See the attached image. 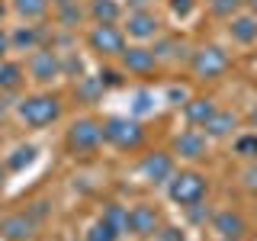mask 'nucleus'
<instances>
[{
    "instance_id": "f257e3e1",
    "label": "nucleus",
    "mask_w": 257,
    "mask_h": 241,
    "mask_svg": "<svg viewBox=\"0 0 257 241\" xmlns=\"http://www.w3.org/2000/svg\"><path fill=\"white\" fill-rule=\"evenodd\" d=\"M16 116H20L29 129H45L61 116V100L55 93H32L26 100H20Z\"/></svg>"
},
{
    "instance_id": "f03ea898",
    "label": "nucleus",
    "mask_w": 257,
    "mask_h": 241,
    "mask_svg": "<svg viewBox=\"0 0 257 241\" xmlns=\"http://www.w3.org/2000/svg\"><path fill=\"white\" fill-rule=\"evenodd\" d=\"M206 190H209V183L199 171H180L167 180V196H171L177 206H187V209L203 203Z\"/></svg>"
},
{
    "instance_id": "7ed1b4c3",
    "label": "nucleus",
    "mask_w": 257,
    "mask_h": 241,
    "mask_svg": "<svg viewBox=\"0 0 257 241\" xmlns=\"http://www.w3.org/2000/svg\"><path fill=\"white\" fill-rule=\"evenodd\" d=\"M145 139V129L139 119H128V116H109L103 123V142H109L112 148L119 151H132L139 148Z\"/></svg>"
},
{
    "instance_id": "20e7f679",
    "label": "nucleus",
    "mask_w": 257,
    "mask_h": 241,
    "mask_svg": "<svg viewBox=\"0 0 257 241\" xmlns=\"http://www.w3.org/2000/svg\"><path fill=\"white\" fill-rule=\"evenodd\" d=\"M64 145H68L71 155H93L103 145V123H96V119H77V123H71L68 135H64Z\"/></svg>"
},
{
    "instance_id": "39448f33",
    "label": "nucleus",
    "mask_w": 257,
    "mask_h": 241,
    "mask_svg": "<svg viewBox=\"0 0 257 241\" xmlns=\"http://www.w3.org/2000/svg\"><path fill=\"white\" fill-rule=\"evenodd\" d=\"M87 42L100 58H116L125 52V32L116 29V23H96L87 36Z\"/></svg>"
},
{
    "instance_id": "423d86ee",
    "label": "nucleus",
    "mask_w": 257,
    "mask_h": 241,
    "mask_svg": "<svg viewBox=\"0 0 257 241\" xmlns=\"http://www.w3.org/2000/svg\"><path fill=\"white\" fill-rule=\"evenodd\" d=\"M228 71V55L222 52L219 45H206L193 55V74L199 80H215Z\"/></svg>"
},
{
    "instance_id": "0eeeda50",
    "label": "nucleus",
    "mask_w": 257,
    "mask_h": 241,
    "mask_svg": "<svg viewBox=\"0 0 257 241\" xmlns=\"http://www.w3.org/2000/svg\"><path fill=\"white\" fill-rule=\"evenodd\" d=\"M36 235V219L29 212H10L0 219V238L4 241H32Z\"/></svg>"
},
{
    "instance_id": "6e6552de",
    "label": "nucleus",
    "mask_w": 257,
    "mask_h": 241,
    "mask_svg": "<svg viewBox=\"0 0 257 241\" xmlns=\"http://www.w3.org/2000/svg\"><path fill=\"white\" fill-rule=\"evenodd\" d=\"M61 74V61L58 55L52 52V48H36L29 58V77L39 80V84H48V80H55Z\"/></svg>"
},
{
    "instance_id": "1a4fd4ad",
    "label": "nucleus",
    "mask_w": 257,
    "mask_h": 241,
    "mask_svg": "<svg viewBox=\"0 0 257 241\" xmlns=\"http://www.w3.org/2000/svg\"><path fill=\"white\" fill-rule=\"evenodd\" d=\"M142 174L148 183H167L174 177V158L164 155V151H151L142 161Z\"/></svg>"
},
{
    "instance_id": "9d476101",
    "label": "nucleus",
    "mask_w": 257,
    "mask_h": 241,
    "mask_svg": "<svg viewBox=\"0 0 257 241\" xmlns=\"http://www.w3.org/2000/svg\"><path fill=\"white\" fill-rule=\"evenodd\" d=\"M128 231L139 238H148L158 231V209L148 206V203H139L128 209Z\"/></svg>"
},
{
    "instance_id": "9b49d317",
    "label": "nucleus",
    "mask_w": 257,
    "mask_h": 241,
    "mask_svg": "<svg viewBox=\"0 0 257 241\" xmlns=\"http://www.w3.org/2000/svg\"><path fill=\"white\" fill-rule=\"evenodd\" d=\"M119 58H122V68H125V71H132V74H151V71L158 68L155 52H151V48H142V45L125 48Z\"/></svg>"
},
{
    "instance_id": "f8f14e48",
    "label": "nucleus",
    "mask_w": 257,
    "mask_h": 241,
    "mask_svg": "<svg viewBox=\"0 0 257 241\" xmlns=\"http://www.w3.org/2000/svg\"><path fill=\"white\" fill-rule=\"evenodd\" d=\"M158 29H161L158 16L148 13V10H135V13H128V20H125V32L132 39H155Z\"/></svg>"
},
{
    "instance_id": "ddd939ff",
    "label": "nucleus",
    "mask_w": 257,
    "mask_h": 241,
    "mask_svg": "<svg viewBox=\"0 0 257 241\" xmlns=\"http://www.w3.org/2000/svg\"><path fill=\"white\" fill-rule=\"evenodd\" d=\"M174 151H177L180 158H187V161L206 158V135L196 132V129H190V132H180V135H177V142H174Z\"/></svg>"
},
{
    "instance_id": "4468645a",
    "label": "nucleus",
    "mask_w": 257,
    "mask_h": 241,
    "mask_svg": "<svg viewBox=\"0 0 257 241\" xmlns=\"http://www.w3.org/2000/svg\"><path fill=\"white\" fill-rule=\"evenodd\" d=\"M183 112H187L190 126H199V129H203L209 119L219 112V106H215V100H209V96H193V100L183 103Z\"/></svg>"
},
{
    "instance_id": "2eb2a0df",
    "label": "nucleus",
    "mask_w": 257,
    "mask_h": 241,
    "mask_svg": "<svg viewBox=\"0 0 257 241\" xmlns=\"http://www.w3.org/2000/svg\"><path fill=\"white\" fill-rule=\"evenodd\" d=\"M212 228L219 231L222 238H241L244 235V219H241L238 212H231V209H225L212 219Z\"/></svg>"
},
{
    "instance_id": "dca6fc26",
    "label": "nucleus",
    "mask_w": 257,
    "mask_h": 241,
    "mask_svg": "<svg viewBox=\"0 0 257 241\" xmlns=\"http://www.w3.org/2000/svg\"><path fill=\"white\" fill-rule=\"evenodd\" d=\"M26 80V68L20 61H0V90H20Z\"/></svg>"
},
{
    "instance_id": "f3484780",
    "label": "nucleus",
    "mask_w": 257,
    "mask_h": 241,
    "mask_svg": "<svg viewBox=\"0 0 257 241\" xmlns=\"http://www.w3.org/2000/svg\"><path fill=\"white\" fill-rule=\"evenodd\" d=\"M228 29H231V39L241 42V45H251L257 39V20L254 16H235Z\"/></svg>"
},
{
    "instance_id": "a211bd4d",
    "label": "nucleus",
    "mask_w": 257,
    "mask_h": 241,
    "mask_svg": "<svg viewBox=\"0 0 257 241\" xmlns=\"http://www.w3.org/2000/svg\"><path fill=\"white\" fill-rule=\"evenodd\" d=\"M235 123H238V119L231 116V112H222V109H219V112H215V116L209 119V123H206L203 129H206V135H209V139H225V135H231Z\"/></svg>"
},
{
    "instance_id": "6ab92c4d",
    "label": "nucleus",
    "mask_w": 257,
    "mask_h": 241,
    "mask_svg": "<svg viewBox=\"0 0 257 241\" xmlns=\"http://www.w3.org/2000/svg\"><path fill=\"white\" fill-rule=\"evenodd\" d=\"M10 48H16V52H36V48H39V29L36 26L16 29L10 36Z\"/></svg>"
},
{
    "instance_id": "aec40b11",
    "label": "nucleus",
    "mask_w": 257,
    "mask_h": 241,
    "mask_svg": "<svg viewBox=\"0 0 257 241\" xmlns=\"http://www.w3.org/2000/svg\"><path fill=\"white\" fill-rule=\"evenodd\" d=\"M32 161H36V148L32 145H20V148L10 151V158H4V164H7V171H23Z\"/></svg>"
},
{
    "instance_id": "412c9836",
    "label": "nucleus",
    "mask_w": 257,
    "mask_h": 241,
    "mask_svg": "<svg viewBox=\"0 0 257 241\" xmlns=\"http://www.w3.org/2000/svg\"><path fill=\"white\" fill-rule=\"evenodd\" d=\"M90 16L96 23H116L119 20V4L116 0H90Z\"/></svg>"
},
{
    "instance_id": "4be33fe9",
    "label": "nucleus",
    "mask_w": 257,
    "mask_h": 241,
    "mask_svg": "<svg viewBox=\"0 0 257 241\" xmlns=\"http://www.w3.org/2000/svg\"><path fill=\"white\" fill-rule=\"evenodd\" d=\"M100 219H106L112 228L119 231V235H125V231H128V209H125V206H119V203H109L106 209H103Z\"/></svg>"
},
{
    "instance_id": "5701e85b",
    "label": "nucleus",
    "mask_w": 257,
    "mask_h": 241,
    "mask_svg": "<svg viewBox=\"0 0 257 241\" xmlns=\"http://www.w3.org/2000/svg\"><path fill=\"white\" fill-rule=\"evenodd\" d=\"M103 90H106V84H103L100 77H80V80H77V96H80L84 103L100 100Z\"/></svg>"
},
{
    "instance_id": "b1692460",
    "label": "nucleus",
    "mask_w": 257,
    "mask_h": 241,
    "mask_svg": "<svg viewBox=\"0 0 257 241\" xmlns=\"http://www.w3.org/2000/svg\"><path fill=\"white\" fill-rule=\"evenodd\" d=\"M84 241H119V231L112 228V225H109L106 219H96V222L90 225V228H87Z\"/></svg>"
},
{
    "instance_id": "393cba45",
    "label": "nucleus",
    "mask_w": 257,
    "mask_h": 241,
    "mask_svg": "<svg viewBox=\"0 0 257 241\" xmlns=\"http://www.w3.org/2000/svg\"><path fill=\"white\" fill-rule=\"evenodd\" d=\"M13 10L20 16H26V20H39L48 10V0H13Z\"/></svg>"
},
{
    "instance_id": "a878e982",
    "label": "nucleus",
    "mask_w": 257,
    "mask_h": 241,
    "mask_svg": "<svg viewBox=\"0 0 257 241\" xmlns=\"http://www.w3.org/2000/svg\"><path fill=\"white\" fill-rule=\"evenodd\" d=\"M58 20H61V26H74V23H80V7L74 4V0L58 7Z\"/></svg>"
},
{
    "instance_id": "bb28decb",
    "label": "nucleus",
    "mask_w": 257,
    "mask_h": 241,
    "mask_svg": "<svg viewBox=\"0 0 257 241\" xmlns=\"http://www.w3.org/2000/svg\"><path fill=\"white\" fill-rule=\"evenodd\" d=\"M235 151L241 158H254L257 161V135H244V139L235 142Z\"/></svg>"
},
{
    "instance_id": "cd10ccee",
    "label": "nucleus",
    "mask_w": 257,
    "mask_h": 241,
    "mask_svg": "<svg viewBox=\"0 0 257 241\" xmlns=\"http://www.w3.org/2000/svg\"><path fill=\"white\" fill-rule=\"evenodd\" d=\"M241 7V0H212V13L215 16H231Z\"/></svg>"
},
{
    "instance_id": "c85d7f7f",
    "label": "nucleus",
    "mask_w": 257,
    "mask_h": 241,
    "mask_svg": "<svg viewBox=\"0 0 257 241\" xmlns=\"http://www.w3.org/2000/svg\"><path fill=\"white\" fill-rule=\"evenodd\" d=\"M171 10H174L177 16H187V13L193 10V0H171Z\"/></svg>"
},
{
    "instance_id": "c756f323",
    "label": "nucleus",
    "mask_w": 257,
    "mask_h": 241,
    "mask_svg": "<svg viewBox=\"0 0 257 241\" xmlns=\"http://www.w3.org/2000/svg\"><path fill=\"white\" fill-rule=\"evenodd\" d=\"M7 52H10V36H7V32L0 29V61L7 58Z\"/></svg>"
},
{
    "instance_id": "7c9ffc66",
    "label": "nucleus",
    "mask_w": 257,
    "mask_h": 241,
    "mask_svg": "<svg viewBox=\"0 0 257 241\" xmlns=\"http://www.w3.org/2000/svg\"><path fill=\"white\" fill-rule=\"evenodd\" d=\"M161 241H183V235L177 228H164V231H161Z\"/></svg>"
},
{
    "instance_id": "2f4dec72",
    "label": "nucleus",
    "mask_w": 257,
    "mask_h": 241,
    "mask_svg": "<svg viewBox=\"0 0 257 241\" xmlns=\"http://www.w3.org/2000/svg\"><path fill=\"white\" fill-rule=\"evenodd\" d=\"M244 183H247V187H257V164H251L244 171Z\"/></svg>"
},
{
    "instance_id": "473e14b6",
    "label": "nucleus",
    "mask_w": 257,
    "mask_h": 241,
    "mask_svg": "<svg viewBox=\"0 0 257 241\" xmlns=\"http://www.w3.org/2000/svg\"><path fill=\"white\" fill-rule=\"evenodd\" d=\"M7 174H10V171H7V164H4V161H0V187H4V183H7Z\"/></svg>"
},
{
    "instance_id": "72a5a7b5",
    "label": "nucleus",
    "mask_w": 257,
    "mask_h": 241,
    "mask_svg": "<svg viewBox=\"0 0 257 241\" xmlns=\"http://www.w3.org/2000/svg\"><path fill=\"white\" fill-rule=\"evenodd\" d=\"M251 126H254V129H257V106H254V109H251Z\"/></svg>"
},
{
    "instance_id": "f704fd0d",
    "label": "nucleus",
    "mask_w": 257,
    "mask_h": 241,
    "mask_svg": "<svg viewBox=\"0 0 257 241\" xmlns=\"http://www.w3.org/2000/svg\"><path fill=\"white\" fill-rule=\"evenodd\" d=\"M52 4H55V7H64V4H71V0H52Z\"/></svg>"
},
{
    "instance_id": "c9c22d12",
    "label": "nucleus",
    "mask_w": 257,
    "mask_h": 241,
    "mask_svg": "<svg viewBox=\"0 0 257 241\" xmlns=\"http://www.w3.org/2000/svg\"><path fill=\"white\" fill-rule=\"evenodd\" d=\"M222 241H238V238H222Z\"/></svg>"
}]
</instances>
